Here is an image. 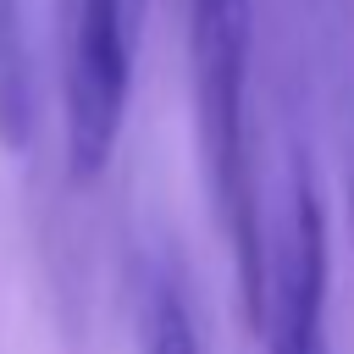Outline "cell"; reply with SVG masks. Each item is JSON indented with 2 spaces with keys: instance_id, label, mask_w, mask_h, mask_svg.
<instances>
[{
  "instance_id": "cell-1",
  "label": "cell",
  "mask_w": 354,
  "mask_h": 354,
  "mask_svg": "<svg viewBox=\"0 0 354 354\" xmlns=\"http://www.w3.org/2000/svg\"><path fill=\"white\" fill-rule=\"evenodd\" d=\"M249 50H254L249 0H194L188 6L199 171H205L216 221L232 243L249 326H260V315H266V238H260V199H254V160H249Z\"/></svg>"
},
{
  "instance_id": "cell-2",
  "label": "cell",
  "mask_w": 354,
  "mask_h": 354,
  "mask_svg": "<svg viewBox=\"0 0 354 354\" xmlns=\"http://www.w3.org/2000/svg\"><path fill=\"white\" fill-rule=\"evenodd\" d=\"M144 6L149 0H72L66 77H61L72 183H94L116 155V138L127 122V88H133V61H138Z\"/></svg>"
},
{
  "instance_id": "cell-3",
  "label": "cell",
  "mask_w": 354,
  "mask_h": 354,
  "mask_svg": "<svg viewBox=\"0 0 354 354\" xmlns=\"http://www.w3.org/2000/svg\"><path fill=\"white\" fill-rule=\"evenodd\" d=\"M271 304L260 315V332L271 337V354H332L326 343V216L310 188V177H293V210H288V243L282 260L266 266Z\"/></svg>"
},
{
  "instance_id": "cell-4",
  "label": "cell",
  "mask_w": 354,
  "mask_h": 354,
  "mask_svg": "<svg viewBox=\"0 0 354 354\" xmlns=\"http://www.w3.org/2000/svg\"><path fill=\"white\" fill-rule=\"evenodd\" d=\"M144 354H205V343H199V332H194V315H188V304H183L177 288H160V293H155Z\"/></svg>"
},
{
  "instance_id": "cell-5",
  "label": "cell",
  "mask_w": 354,
  "mask_h": 354,
  "mask_svg": "<svg viewBox=\"0 0 354 354\" xmlns=\"http://www.w3.org/2000/svg\"><path fill=\"white\" fill-rule=\"evenodd\" d=\"M348 199H354V177H348Z\"/></svg>"
}]
</instances>
